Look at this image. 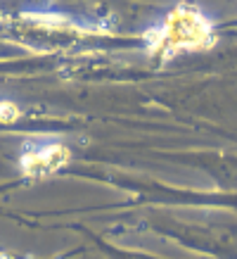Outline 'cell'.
I'll return each instance as SVG.
<instances>
[{
  "label": "cell",
  "instance_id": "obj_1",
  "mask_svg": "<svg viewBox=\"0 0 237 259\" xmlns=\"http://www.w3.org/2000/svg\"><path fill=\"white\" fill-rule=\"evenodd\" d=\"M147 48L154 55H175L183 50H206L213 46L211 19L192 3L175 5L164 22L145 33Z\"/></svg>",
  "mask_w": 237,
  "mask_h": 259
},
{
  "label": "cell",
  "instance_id": "obj_2",
  "mask_svg": "<svg viewBox=\"0 0 237 259\" xmlns=\"http://www.w3.org/2000/svg\"><path fill=\"white\" fill-rule=\"evenodd\" d=\"M69 162V150L60 141H31L26 143L19 164H22L24 176H47L62 169Z\"/></svg>",
  "mask_w": 237,
  "mask_h": 259
},
{
  "label": "cell",
  "instance_id": "obj_3",
  "mask_svg": "<svg viewBox=\"0 0 237 259\" xmlns=\"http://www.w3.org/2000/svg\"><path fill=\"white\" fill-rule=\"evenodd\" d=\"M19 107H17L15 102H10V100H3L0 102V121L3 124H15L17 119H19Z\"/></svg>",
  "mask_w": 237,
  "mask_h": 259
}]
</instances>
